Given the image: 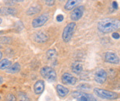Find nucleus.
Returning <instances> with one entry per match:
<instances>
[{
  "mask_svg": "<svg viewBox=\"0 0 120 101\" xmlns=\"http://www.w3.org/2000/svg\"><path fill=\"white\" fill-rule=\"evenodd\" d=\"M64 16L61 15V14H59V15H58V16H57V17H56V19H57V21H58V22H62V21L64 20Z\"/></svg>",
  "mask_w": 120,
  "mask_h": 101,
  "instance_id": "obj_26",
  "label": "nucleus"
},
{
  "mask_svg": "<svg viewBox=\"0 0 120 101\" xmlns=\"http://www.w3.org/2000/svg\"><path fill=\"white\" fill-rule=\"evenodd\" d=\"M49 36L43 32H38L33 35V39L37 43H44L48 40Z\"/></svg>",
  "mask_w": 120,
  "mask_h": 101,
  "instance_id": "obj_10",
  "label": "nucleus"
},
{
  "mask_svg": "<svg viewBox=\"0 0 120 101\" xmlns=\"http://www.w3.org/2000/svg\"><path fill=\"white\" fill-rule=\"evenodd\" d=\"M41 75L43 78H44L46 81L52 82L55 81L57 78V75L55 71L52 68L49 66H44L41 70Z\"/></svg>",
  "mask_w": 120,
  "mask_h": 101,
  "instance_id": "obj_3",
  "label": "nucleus"
},
{
  "mask_svg": "<svg viewBox=\"0 0 120 101\" xmlns=\"http://www.w3.org/2000/svg\"><path fill=\"white\" fill-rule=\"evenodd\" d=\"M94 93L97 97L105 100H114L118 97V94L116 92L108 91V90L99 89V88H95L94 89Z\"/></svg>",
  "mask_w": 120,
  "mask_h": 101,
  "instance_id": "obj_2",
  "label": "nucleus"
},
{
  "mask_svg": "<svg viewBox=\"0 0 120 101\" xmlns=\"http://www.w3.org/2000/svg\"><path fill=\"white\" fill-rule=\"evenodd\" d=\"M82 8H75L71 13V19L73 21H78L82 16Z\"/></svg>",
  "mask_w": 120,
  "mask_h": 101,
  "instance_id": "obj_12",
  "label": "nucleus"
},
{
  "mask_svg": "<svg viewBox=\"0 0 120 101\" xmlns=\"http://www.w3.org/2000/svg\"><path fill=\"white\" fill-rule=\"evenodd\" d=\"M98 30L103 33H109L120 30V20L114 18H106L101 20L97 25Z\"/></svg>",
  "mask_w": 120,
  "mask_h": 101,
  "instance_id": "obj_1",
  "label": "nucleus"
},
{
  "mask_svg": "<svg viewBox=\"0 0 120 101\" xmlns=\"http://www.w3.org/2000/svg\"><path fill=\"white\" fill-rule=\"evenodd\" d=\"M56 89H57V92H58V94L62 97L66 96L69 92V89H68L66 87L62 86V85H58L56 87Z\"/></svg>",
  "mask_w": 120,
  "mask_h": 101,
  "instance_id": "obj_13",
  "label": "nucleus"
},
{
  "mask_svg": "<svg viewBox=\"0 0 120 101\" xmlns=\"http://www.w3.org/2000/svg\"><path fill=\"white\" fill-rule=\"evenodd\" d=\"M41 10V7L40 5H37V6H33V7H30L27 10L26 13L29 16H32V15H35L36 13H39Z\"/></svg>",
  "mask_w": 120,
  "mask_h": 101,
  "instance_id": "obj_17",
  "label": "nucleus"
},
{
  "mask_svg": "<svg viewBox=\"0 0 120 101\" xmlns=\"http://www.w3.org/2000/svg\"><path fill=\"white\" fill-rule=\"evenodd\" d=\"M44 82L42 80H39L34 85V92L36 94H41L44 90Z\"/></svg>",
  "mask_w": 120,
  "mask_h": 101,
  "instance_id": "obj_11",
  "label": "nucleus"
},
{
  "mask_svg": "<svg viewBox=\"0 0 120 101\" xmlns=\"http://www.w3.org/2000/svg\"><path fill=\"white\" fill-rule=\"evenodd\" d=\"M112 6H113V8L114 9H118V4H117V2H116V1L113 2V3H112Z\"/></svg>",
  "mask_w": 120,
  "mask_h": 101,
  "instance_id": "obj_28",
  "label": "nucleus"
},
{
  "mask_svg": "<svg viewBox=\"0 0 120 101\" xmlns=\"http://www.w3.org/2000/svg\"><path fill=\"white\" fill-rule=\"evenodd\" d=\"M1 12H2L3 14L6 15H13L16 13V10L12 8H4L1 10Z\"/></svg>",
  "mask_w": 120,
  "mask_h": 101,
  "instance_id": "obj_19",
  "label": "nucleus"
},
{
  "mask_svg": "<svg viewBox=\"0 0 120 101\" xmlns=\"http://www.w3.org/2000/svg\"><path fill=\"white\" fill-rule=\"evenodd\" d=\"M6 101H15V97L11 93H9L6 96Z\"/></svg>",
  "mask_w": 120,
  "mask_h": 101,
  "instance_id": "obj_24",
  "label": "nucleus"
},
{
  "mask_svg": "<svg viewBox=\"0 0 120 101\" xmlns=\"http://www.w3.org/2000/svg\"><path fill=\"white\" fill-rule=\"evenodd\" d=\"M60 1H64V0H60Z\"/></svg>",
  "mask_w": 120,
  "mask_h": 101,
  "instance_id": "obj_35",
  "label": "nucleus"
},
{
  "mask_svg": "<svg viewBox=\"0 0 120 101\" xmlns=\"http://www.w3.org/2000/svg\"><path fill=\"white\" fill-rule=\"evenodd\" d=\"M62 81L65 84L75 85L77 82V79L70 73H64L62 75Z\"/></svg>",
  "mask_w": 120,
  "mask_h": 101,
  "instance_id": "obj_9",
  "label": "nucleus"
},
{
  "mask_svg": "<svg viewBox=\"0 0 120 101\" xmlns=\"http://www.w3.org/2000/svg\"><path fill=\"white\" fill-rule=\"evenodd\" d=\"M56 0H45V3L48 6H52V5L55 3Z\"/></svg>",
  "mask_w": 120,
  "mask_h": 101,
  "instance_id": "obj_25",
  "label": "nucleus"
},
{
  "mask_svg": "<svg viewBox=\"0 0 120 101\" xmlns=\"http://www.w3.org/2000/svg\"><path fill=\"white\" fill-rule=\"evenodd\" d=\"M105 59L107 62L111 63H119V58L116 53L112 52H108L105 55Z\"/></svg>",
  "mask_w": 120,
  "mask_h": 101,
  "instance_id": "obj_8",
  "label": "nucleus"
},
{
  "mask_svg": "<svg viewBox=\"0 0 120 101\" xmlns=\"http://www.w3.org/2000/svg\"><path fill=\"white\" fill-rule=\"evenodd\" d=\"M75 27L76 24L75 22H71L65 27L62 34V39L64 42H69L71 40L73 33L75 32Z\"/></svg>",
  "mask_w": 120,
  "mask_h": 101,
  "instance_id": "obj_4",
  "label": "nucleus"
},
{
  "mask_svg": "<svg viewBox=\"0 0 120 101\" xmlns=\"http://www.w3.org/2000/svg\"><path fill=\"white\" fill-rule=\"evenodd\" d=\"M21 70V66L19 63H13V65L10 66L8 70H7V72L8 73H12V74H14V73H17L20 71Z\"/></svg>",
  "mask_w": 120,
  "mask_h": 101,
  "instance_id": "obj_16",
  "label": "nucleus"
},
{
  "mask_svg": "<svg viewBox=\"0 0 120 101\" xmlns=\"http://www.w3.org/2000/svg\"><path fill=\"white\" fill-rule=\"evenodd\" d=\"M4 33V32L3 31H0V35H2V34H3Z\"/></svg>",
  "mask_w": 120,
  "mask_h": 101,
  "instance_id": "obj_32",
  "label": "nucleus"
},
{
  "mask_svg": "<svg viewBox=\"0 0 120 101\" xmlns=\"http://www.w3.org/2000/svg\"><path fill=\"white\" fill-rule=\"evenodd\" d=\"M80 2V0H68L64 8L66 10H71L73 8H75V7H76Z\"/></svg>",
  "mask_w": 120,
  "mask_h": 101,
  "instance_id": "obj_14",
  "label": "nucleus"
},
{
  "mask_svg": "<svg viewBox=\"0 0 120 101\" xmlns=\"http://www.w3.org/2000/svg\"><path fill=\"white\" fill-rule=\"evenodd\" d=\"M48 16L46 14H43L39 16L36 17L35 19H34L32 22V26L35 28L37 27H40L43 26L46 22L48 21Z\"/></svg>",
  "mask_w": 120,
  "mask_h": 101,
  "instance_id": "obj_6",
  "label": "nucleus"
},
{
  "mask_svg": "<svg viewBox=\"0 0 120 101\" xmlns=\"http://www.w3.org/2000/svg\"><path fill=\"white\" fill-rule=\"evenodd\" d=\"M2 82H3V78L1 76H0V84H2Z\"/></svg>",
  "mask_w": 120,
  "mask_h": 101,
  "instance_id": "obj_29",
  "label": "nucleus"
},
{
  "mask_svg": "<svg viewBox=\"0 0 120 101\" xmlns=\"http://www.w3.org/2000/svg\"><path fill=\"white\" fill-rule=\"evenodd\" d=\"M77 88L78 89H82V90L86 89V90H89L91 89V86H90V85L87 84V83H81Z\"/></svg>",
  "mask_w": 120,
  "mask_h": 101,
  "instance_id": "obj_22",
  "label": "nucleus"
},
{
  "mask_svg": "<svg viewBox=\"0 0 120 101\" xmlns=\"http://www.w3.org/2000/svg\"><path fill=\"white\" fill-rule=\"evenodd\" d=\"M112 37L113 39H119V37H120V35H119V34L118 33H113V34H112Z\"/></svg>",
  "mask_w": 120,
  "mask_h": 101,
  "instance_id": "obj_27",
  "label": "nucleus"
},
{
  "mask_svg": "<svg viewBox=\"0 0 120 101\" xmlns=\"http://www.w3.org/2000/svg\"><path fill=\"white\" fill-rule=\"evenodd\" d=\"M10 66H11V61L6 58L0 61V70H6Z\"/></svg>",
  "mask_w": 120,
  "mask_h": 101,
  "instance_id": "obj_18",
  "label": "nucleus"
},
{
  "mask_svg": "<svg viewBox=\"0 0 120 101\" xmlns=\"http://www.w3.org/2000/svg\"><path fill=\"white\" fill-rule=\"evenodd\" d=\"M2 54L1 51H0V59H1V58H2Z\"/></svg>",
  "mask_w": 120,
  "mask_h": 101,
  "instance_id": "obj_31",
  "label": "nucleus"
},
{
  "mask_svg": "<svg viewBox=\"0 0 120 101\" xmlns=\"http://www.w3.org/2000/svg\"><path fill=\"white\" fill-rule=\"evenodd\" d=\"M2 22V19H1V18H0V24H1Z\"/></svg>",
  "mask_w": 120,
  "mask_h": 101,
  "instance_id": "obj_33",
  "label": "nucleus"
},
{
  "mask_svg": "<svg viewBox=\"0 0 120 101\" xmlns=\"http://www.w3.org/2000/svg\"><path fill=\"white\" fill-rule=\"evenodd\" d=\"M107 79V73L104 70H99L96 72L94 75L95 81L100 84H102L105 82Z\"/></svg>",
  "mask_w": 120,
  "mask_h": 101,
  "instance_id": "obj_7",
  "label": "nucleus"
},
{
  "mask_svg": "<svg viewBox=\"0 0 120 101\" xmlns=\"http://www.w3.org/2000/svg\"><path fill=\"white\" fill-rule=\"evenodd\" d=\"M15 2H23V1H24V0H15Z\"/></svg>",
  "mask_w": 120,
  "mask_h": 101,
  "instance_id": "obj_30",
  "label": "nucleus"
},
{
  "mask_svg": "<svg viewBox=\"0 0 120 101\" xmlns=\"http://www.w3.org/2000/svg\"><path fill=\"white\" fill-rule=\"evenodd\" d=\"M71 95L77 101H96V99L93 95L82 92H72Z\"/></svg>",
  "mask_w": 120,
  "mask_h": 101,
  "instance_id": "obj_5",
  "label": "nucleus"
},
{
  "mask_svg": "<svg viewBox=\"0 0 120 101\" xmlns=\"http://www.w3.org/2000/svg\"><path fill=\"white\" fill-rule=\"evenodd\" d=\"M19 101H30L27 95L24 92L19 93Z\"/></svg>",
  "mask_w": 120,
  "mask_h": 101,
  "instance_id": "obj_21",
  "label": "nucleus"
},
{
  "mask_svg": "<svg viewBox=\"0 0 120 101\" xmlns=\"http://www.w3.org/2000/svg\"><path fill=\"white\" fill-rule=\"evenodd\" d=\"M12 41V39L9 37H2L0 38V43L2 44H9Z\"/></svg>",
  "mask_w": 120,
  "mask_h": 101,
  "instance_id": "obj_23",
  "label": "nucleus"
},
{
  "mask_svg": "<svg viewBox=\"0 0 120 101\" xmlns=\"http://www.w3.org/2000/svg\"><path fill=\"white\" fill-rule=\"evenodd\" d=\"M57 55V52L55 50H49L46 52V56H47L48 59H52L55 58Z\"/></svg>",
  "mask_w": 120,
  "mask_h": 101,
  "instance_id": "obj_20",
  "label": "nucleus"
},
{
  "mask_svg": "<svg viewBox=\"0 0 120 101\" xmlns=\"http://www.w3.org/2000/svg\"><path fill=\"white\" fill-rule=\"evenodd\" d=\"M71 70L72 72H75V74H80L82 71V63L78 61H75V63H73V64L71 66Z\"/></svg>",
  "mask_w": 120,
  "mask_h": 101,
  "instance_id": "obj_15",
  "label": "nucleus"
},
{
  "mask_svg": "<svg viewBox=\"0 0 120 101\" xmlns=\"http://www.w3.org/2000/svg\"><path fill=\"white\" fill-rule=\"evenodd\" d=\"M0 13H1V9H0Z\"/></svg>",
  "mask_w": 120,
  "mask_h": 101,
  "instance_id": "obj_34",
  "label": "nucleus"
}]
</instances>
